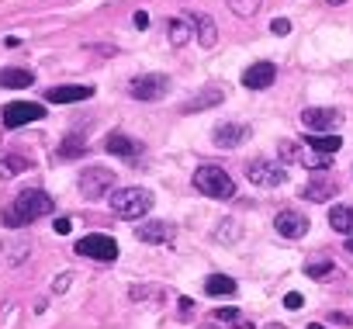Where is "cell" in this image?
I'll return each mask as SVG.
<instances>
[{"label": "cell", "mask_w": 353, "mask_h": 329, "mask_svg": "<svg viewBox=\"0 0 353 329\" xmlns=\"http://www.w3.org/2000/svg\"><path fill=\"white\" fill-rule=\"evenodd\" d=\"M56 208V201L46 195V191H21L8 208H4V226L8 229H21V226H32L35 219L49 215Z\"/></svg>", "instance_id": "1"}, {"label": "cell", "mask_w": 353, "mask_h": 329, "mask_svg": "<svg viewBox=\"0 0 353 329\" xmlns=\"http://www.w3.org/2000/svg\"><path fill=\"white\" fill-rule=\"evenodd\" d=\"M149 208H152V191H145V188H121L111 195V212L125 222L142 219Z\"/></svg>", "instance_id": "2"}, {"label": "cell", "mask_w": 353, "mask_h": 329, "mask_svg": "<svg viewBox=\"0 0 353 329\" xmlns=\"http://www.w3.org/2000/svg\"><path fill=\"white\" fill-rule=\"evenodd\" d=\"M194 188L208 198H219V201H229L236 195V181L222 167H215V163H205V167L194 170Z\"/></svg>", "instance_id": "3"}, {"label": "cell", "mask_w": 353, "mask_h": 329, "mask_svg": "<svg viewBox=\"0 0 353 329\" xmlns=\"http://www.w3.org/2000/svg\"><path fill=\"white\" fill-rule=\"evenodd\" d=\"M246 177H250L253 188H281V184L288 181V170H284V163H281V159L274 163V159L256 156V159L246 163Z\"/></svg>", "instance_id": "4"}, {"label": "cell", "mask_w": 353, "mask_h": 329, "mask_svg": "<svg viewBox=\"0 0 353 329\" xmlns=\"http://www.w3.org/2000/svg\"><path fill=\"white\" fill-rule=\"evenodd\" d=\"M128 94L135 101H163L170 94V77L166 73H142L128 83Z\"/></svg>", "instance_id": "5"}, {"label": "cell", "mask_w": 353, "mask_h": 329, "mask_svg": "<svg viewBox=\"0 0 353 329\" xmlns=\"http://www.w3.org/2000/svg\"><path fill=\"white\" fill-rule=\"evenodd\" d=\"M111 188H114V170H108V167H87V170L80 174V195H83L87 201L104 198Z\"/></svg>", "instance_id": "6"}, {"label": "cell", "mask_w": 353, "mask_h": 329, "mask_svg": "<svg viewBox=\"0 0 353 329\" xmlns=\"http://www.w3.org/2000/svg\"><path fill=\"white\" fill-rule=\"evenodd\" d=\"M73 250H77L80 257H90V260H101V263L118 260V243H114L111 236H101V232H90V236L77 239Z\"/></svg>", "instance_id": "7"}, {"label": "cell", "mask_w": 353, "mask_h": 329, "mask_svg": "<svg viewBox=\"0 0 353 329\" xmlns=\"http://www.w3.org/2000/svg\"><path fill=\"white\" fill-rule=\"evenodd\" d=\"M0 118H4L8 128H21L28 121H42L46 118V108L35 104V101H14V104H8L4 111H0Z\"/></svg>", "instance_id": "8"}, {"label": "cell", "mask_w": 353, "mask_h": 329, "mask_svg": "<svg viewBox=\"0 0 353 329\" xmlns=\"http://www.w3.org/2000/svg\"><path fill=\"white\" fill-rule=\"evenodd\" d=\"M301 125L308 132H329V128L343 125V111H336V108H305L301 111Z\"/></svg>", "instance_id": "9"}, {"label": "cell", "mask_w": 353, "mask_h": 329, "mask_svg": "<svg viewBox=\"0 0 353 329\" xmlns=\"http://www.w3.org/2000/svg\"><path fill=\"white\" fill-rule=\"evenodd\" d=\"M274 229H277L284 239H301V236L308 232V219H305L301 212H294V208H281V212L274 215Z\"/></svg>", "instance_id": "10"}, {"label": "cell", "mask_w": 353, "mask_h": 329, "mask_svg": "<svg viewBox=\"0 0 353 329\" xmlns=\"http://www.w3.org/2000/svg\"><path fill=\"white\" fill-rule=\"evenodd\" d=\"M176 236V226L173 222H163V219H152V222H139L135 226V239L139 243H170Z\"/></svg>", "instance_id": "11"}, {"label": "cell", "mask_w": 353, "mask_h": 329, "mask_svg": "<svg viewBox=\"0 0 353 329\" xmlns=\"http://www.w3.org/2000/svg\"><path fill=\"white\" fill-rule=\"evenodd\" d=\"M104 149H108L111 156H121V159L135 163V159L142 156V139H132V135H125V132H111L108 142H104Z\"/></svg>", "instance_id": "12"}, {"label": "cell", "mask_w": 353, "mask_h": 329, "mask_svg": "<svg viewBox=\"0 0 353 329\" xmlns=\"http://www.w3.org/2000/svg\"><path fill=\"white\" fill-rule=\"evenodd\" d=\"M184 18H188L191 32L198 35V42H201L205 49H212V46L219 42V28H215V21H212L205 11H184Z\"/></svg>", "instance_id": "13"}, {"label": "cell", "mask_w": 353, "mask_h": 329, "mask_svg": "<svg viewBox=\"0 0 353 329\" xmlns=\"http://www.w3.org/2000/svg\"><path fill=\"white\" fill-rule=\"evenodd\" d=\"M243 139H250V125L225 121V125H215V128H212V142H215L219 149H236V146H243Z\"/></svg>", "instance_id": "14"}, {"label": "cell", "mask_w": 353, "mask_h": 329, "mask_svg": "<svg viewBox=\"0 0 353 329\" xmlns=\"http://www.w3.org/2000/svg\"><path fill=\"white\" fill-rule=\"evenodd\" d=\"M277 80V66L274 63H253L246 73H243V87H250V90H267L270 83Z\"/></svg>", "instance_id": "15"}, {"label": "cell", "mask_w": 353, "mask_h": 329, "mask_svg": "<svg viewBox=\"0 0 353 329\" xmlns=\"http://www.w3.org/2000/svg\"><path fill=\"white\" fill-rule=\"evenodd\" d=\"M222 101H225V90H222V87H215V83H208L201 94H194L191 101H184V104H181V111H184V114H198V111H205V108H219Z\"/></svg>", "instance_id": "16"}, {"label": "cell", "mask_w": 353, "mask_h": 329, "mask_svg": "<svg viewBox=\"0 0 353 329\" xmlns=\"http://www.w3.org/2000/svg\"><path fill=\"white\" fill-rule=\"evenodd\" d=\"M94 97V87L90 83H80V87H49L46 90V101L52 104H77V101H87Z\"/></svg>", "instance_id": "17"}, {"label": "cell", "mask_w": 353, "mask_h": 329, "mask_svg": "<svg viewBox=\"0 0 353 329\" xmlns=\"http://www.w3.org/2000/svg\"><path fill=\"white\" fill-rule=\"evenodd\" d=\"M28 167H32V159L21 156V152H4V156H0V177H4V181L21 177Z\"/></svg>", "instance_id": "18"}, {"label": "cell", "mask_w": 353, "mask_h": 329, "mask_svg": "<svg viewBox=\"0 0 353 329\" xmlns=\"http://www.w3.org/2000/svg\"><path fill=\"white\" fill-rule=\"evenodd\" d=\"M128 298L132 301H142V305H163L166 301V291L159 284H132L128 288Z\"/></svg>", "instance_id": "19"}, {"label": "cell", "mask_w": 353, "mask_h": 329, "mask_svg": "<svg viewBox=\"0 0 353 329\" xmlns=\"http://www.w3.org/2000/svg\"><path fill=\"white\" fill-rule=\"evenodd\" d=\"M332 195H336V181H332V177L308 181V184H305V191H301V198H308V201H329Z\"/></svg>", "instance_id": "20"}, {"label": "cell", "mask_w": 353, "mask_h": 329, "mask_svg": "<svg viewBox=\"0 0 353 329\" xmlns=\"http://www.w3.org/2000/svg\"><path fill=\"white\" fill-rule=\"evenodd\" d=\"M329 226L343 236H353V208L350 205H332L329 208Z\"/></svg>", "instance_id": "21"}, {"label": "cell", "mask_w": 353, "mask_h": 329, "mask_svg": "<svg viewBox=\"0 0 353 329\" xmlns=\"http://www.w3.org/2000/svg\"><path fill=\"white\" fill-rule=\"evenodd\" d=\"M166 35H170V46L173 49H181V46H188L191 42V25H188V18H170L166 21Z\"/></svg>", "instance_id": "22"}, {"label": "cell", "mask_w": 353, "mask_h": 329, "mask_svg": "<svg viewBox=\"0 0 353 329\" xmlns=\"http://www.w3.org/2000/svg\"><path fill=\"white\" fill-rule=\"evenodd\" d=\"M281 163H294V167H312L308 152L294 142V139H281Z\"/></svg>", "instance_id": "23"}, {"label": "cell", "mask_w": 353, "mask_h": 329, "mask_svg": "<svg viewBox=\"0 0 353 329\" xmlns=\"http://www.w3.org/2000/svg\"><path fill=\"white\" fill-rule=\"evenodd\" d=\"M32 83H35V73H28V70H18V66L0 70V87L18 90V87H32Z\"/></svg>", "instance_id": "24"}, {"label": "cell", "mask_w": 353, "mask_h": 329, "mask_svg": "<svg viewBox=\"0 0 353 329\" xmlns=\"http://www.w3.org/2000/svg\"><path fill=\"white\" fill-rule=\"evenodd\" d=\"M319 156H329V152H339V146H343V139L339 135H325V132H315V135H308L305 139Z\"/></svg>", "instance_id": "25"}, {"label": "cell", "mask_w": 353, "mask_h": 329, "mask_svg": "<svg viewBox=\"0 0 353 329\" xmlns=\"http://www.w3.org/2000/svg\"><path fill=\"white\" fill-rule=\"evenodd\" d=\"M205 291H208L212 298H222V295H236V281H232V277H225V274H212V277L205 281Z\"/></svg>", "instance_id": "26"}, {"label": "cell", "mask_w": 353, "mask_h": 329, "mask_svg": "<svg viewBox=\"0 0 353 329\" xmlns=\"http://www.w3.org/2000/svg\"><path fill=\"white\" fill-rule=\"evenodd\" d=\"M83 152H87V139H80V135H66V142L59 146L63 159H73V156H83Z\"/></svg>", "instance_id": "27"}, {"label": "cell", "mask_w": 353, "mask_h": 329, "mask_svg": "<svg viewBox=\"0 0 353 329\" xmlns=\"http://www.w3.org/2000/svg\"><path fill=\"white\" fill-rule=\"evenodd\" d=\"M260 4H263V0H229V8H232L236 18H253L260 11Z\"/></svg>", "instance_id": "28"}, {"label": "cell", "mask_w": 353, "mask_h": 329, "mask_svg": "<svg viewBox=\"0 0 353 329\" xmlns=\"http://www.w3.org/2000/svg\"><path fill=\"white\" fill-rule=\"evenodd\" d=\"M239 226H236V219H222V226L215 229V239H225V243H236L239 239Z\"/></svg>", "instance_id": "29"}, {"label": "cell", "mask_w": 353, "mask_h": 329, "mask_svg": "<svg viewBox=\"0 0 353 329\" xmlns=\"http://www.w3.org/2000/svg\"><path fill=\"white\" fill-rule=\"evenodd\" d=\"M332 270H336V267H332L329 260H319V263H308V267H305V274H308V277H315V281L332 277Z\"/></svg>", "instance_id": "30"}, {"label": "cell", "mask_w": 353, "mask_h": 329, "mask_svg": "<svg viewBox=\"0 0 353 329\" xmlns=\"http://www.w3.org/2000/svg\"><path fill=\"white\" fill-rule=\"evenodd\" d=\"M270 32H274V35H291V21H288V18H274V21H270Z\"/></svg>", "instance_id": "31"}, {"label": "cell", "mask_w": 353, "mask_h": 329, "mask_svg": "<svg viewBox=\"0 0 353 329\" xmlns=\"http://www.w3.org/2000/svg\"><path fill=\"white\" fill-rule=\"evenodd\" d=\"M212 319H215V322H225V326H229V322H236V319H239V312H236V308H219V312H215Z\"/></svg>", "instance_id": "32"}, {"label": "cell", "mask_w": 353, "mask_h": 329, "mask_svg": "<svg viewBox=\"0 0 353 329\" xmlns=\"http://www.w3.org/2000/svg\"><path fill=\"white\" fill-rule=\"evenodd\" d=\"M66 288H70V274H59V277L52 281V295H63Z\"/></svg>", "instance_id": "33"}, {"label": "cell", "mask_w": 353, "mask_h": 329, "mask_svg": "<svg viewBox=\"0 0 353 329\" xmlns=\"http://www.w3.org/2000/svg\"><path fill=\"white\" fill-rule=\"evenodd\" d=\"M284 305H288L291 312H294V308H301V295H298V291H291V295L284 298Z\"/></svg>", "instance_id": "34"}, {"label": "cell", "mask_w": 353, "mask_h": 329, "mask_svg": "<svg viewBox=\"0 0 353 329\" xmlns=\"http://www.w3.org/2000/svg\"><path fill=\"white\" fill-rule=\"evenodd\" d=\"M70 229H73V222H70V219H59V222H56V232H59V236H66Z\"/></svg>", "instance_id": "35"}, {"label": "cell", "mask_w": 353, "mask_h": 329, "mask_svg": "<svg viewBox=\"0 0 353 329\" xmlns=\"http://www.w3.org/2000/svg\"><path fill=\"white\" fill-rule=\"evenodd\" d=\"M149 25V14L145 11H135V28H145Z\"/></svg>", "instance_id": "36"}, {"label": "cell", "mask_w": 353, "mask_h": 329, "mask_svg": "<svg viewBox=\"0 0 353 329\" xmlns=\"http://www.w3.org/2000/svg\"><path fill=\"white\" fill-rule=\"evenodd\" d=\"M194 312V301L191 298H181V315H191Z\"/></svg>", "instance_id": "37"}, {"label": "cell", "mask_w": 353, "mask_h": 329, "mask_svg": "<svg viewBox=\"0 0 353 329\" xmlns=\"http://www.w3.org/2000/svg\"><path fill=\"white\" fill-rule=\"evenodd\" d=\"M346 253H350V257H353V236H350V239H346Z\"/></svg>", "instance_id": "38"}, {"label": "cell", "mask_w": 353, "mask_h": 329, "mask_svg": "<svg viewBox=\"0 0 353 329\" xmlns=\"http://www.w3.org/2000/svg\"><path fill=\"white\" fill-rule=\"evenodd\" d=\"M329 4H332V8H339V4H346V0H329Z\"/></svg>", "instance_id": "39"}, {"label": "cell", "mask_w": 353, "mask_h": 329, "mask_svg": "<svg viewBox=\"0 0 353 329\" xmlns=\"http://www.w3.org/2000/svg\"><path fill=\"white\" fill-rule=\"evenodd\" d=\"M308 329H325V326H319V322H312V326H308Z\"/></svg>", "instance_id": "40"}, {"label": "cell", "mask_w": 353, "mask_h": 329, "mask_svg": "<svg viewBox=\"0 0 353 329\" xmlns=\"http://www.w3.org/2000/svg\"><path fill=\"white\" fill-rule=\"evenodd\" d=\"M267 329H284V326H267Z\"/></svg>", "instance_id": "41"}]
</instances>
